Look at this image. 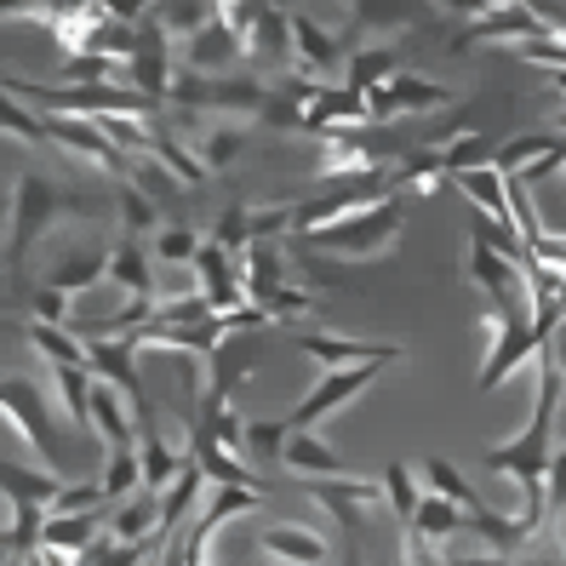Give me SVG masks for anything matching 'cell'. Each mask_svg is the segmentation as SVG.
Masks as SVG:
<instances>
[{
    "mask_svg": "<svg viewBox=\"0 0 566 566\" xmlns=\"http://www.w3.org/2000/svg\"><path fill=\"white\" fill-rule=\"evenodd\" d=\"M538 395H532V418L515 441L504 447H486V470L492 475H510L521 486V521L544 526V504H549V463H555V418L566 401V360L560 344L549 338L538 355Z\"/></svg>",
    "mask_w": 566,
    "mask_h": 566,
    "instance_id": "6da1fadb",
    "label": "cell"
},
{
    "mask_svg": "<svg viewBox=\"0 0 566 566\" xmlns=\"http://www.w3.org/2000/svg\"><path fill=\"white\" fill-rule=\"evenodd\" d=\"M0 92L35 104L41 115H63V120H104V115H132V120H166V109H155L149 97H138L132 86H52V81H23V75H0Z\"/></svg>",
    "mask_w": 566,
    "mask_h": 566,
    "instance_id": "7a4b0ae2",
    "label": "cell"
},
{
    "mask_svg": "<svg viewBox=\"0 0 566 566\" xmlns=\"http://www.w3.org/2000/svg\"><path fill=\"white\" fill-rule=\"evenodd\" d=\"M57 218H92V201L75 189H63L41 172H23L18 189H12V235H7V270H23L29 252H35V241L46 235V229H57Z\"/></svg>",
    "mask_w": 566,
    "mask_h": 566,
    "instance_id": "3957f363",
    "label": "cell"
},
{
    "mask_svg": "<svg viewBox=\"0 0 566 566\" xmlns=\"http://www.w3.org/2000/svg\"><path fill=\"white\" fill-rule=\"evenodd\" d=\"M384 201H395L389 172H378V178H349V184H321L315 195L292 201V235L310 241V235H321V229L349 223V218L373 212V207H384Z\"/></svg>",
    "mask_w": 566,
    "mask_h": 566,
    "instance_id": "277c9868",
    "label": "cell"
},
{
    "mask_svg": "<svg viewBox=\"0 0 566 566\" xmlns=\"http://www.w3.org/2000/svg\"><path fill=\"white\" fill-rule=\"evenodd\" d=\"M263 104H270V86L258 75H184L172 81V97H166V115L184 109V115H235V120H258Z\"/></svg>",
    "mask_w": 566,
    "mask_h": 566,
    "instance_id": "5b68a950",
    "label": "cell"
},
{
    "mask_svg": "<svg viewBox=\"0 0 566 566\" xmlns=\"http://www.w3.org/2000/svg\"><path fill=\"white\" fill-rule=\"evenodd\" d=\"M544 349L538 326H532V297L526 304H504V310H486V360H481V378L475 389H497L510 373H521V366Z\"/></svg>",
    "mask_w": 566,
    "mask_h": 566,
    "instance_id": "8992f818",
    "label": "cell"
},
{
    "mask_svg": "<svg viewBox=\"0 0 566 566\" xmlns=\"http://www.w3.org/2000/svg\"><path fill=\"white\" fill-rule=\"evenodd\" d=\"M401 229H407V207H401V195L373 212H360L349 223H332L321 229V235H310L315 252H332V258H389L395 241H401Z\"/></svg>",
    "mask_w": 566,
    "mask_h": 566,
    "instance_id": "52a82bcc",
    "label": "cell"
},
{
    "mask_svg": "<svg viewBox=\"0 0 566 566\" xmlns=\"http://www.w3.org/2000/svg\"><path fill=\"white\" fill-rule=\"evenodd\" d=\"M0 418H7L23 447L35 452L52 475H63V441L52 429V412H46V389L35 378H0Z\"/></svg>",
    "mask_w": 566,
    "mask_h": 566,
    "instance_id": "ba28073f",
    "label": "cell"
},
{
    "mask_svg": "<svg viewBox=\"0 0 566 566\" xmlns=\"http://www.w3.org/2000/svg\"><path fill=\"white\" fill-rule=\"evenodd\" d=\"M120 75L132 81V92H138V97H149L155 109H166L172 81H178V46H172V35L160 29L155 7L138 12V46H132V57L120 63Z\"/></svg>",
    "mask_w": 566,
    "mask_h": 566,
    "instance_id": "9c48e42d",
    "label": "cell"
},
{
    "mask_svg": "<svg viewBox=\"0 0 566 566\" xmlns=\"http://www.w3.org/2000/svg\"><path fill=\"white\" fill-rule=\"evenodd\" d=\"M549 35V23L538 7H470V18H463V29L452 35V52H475V46H526Z\"/></svg>",
    "mask_w": 566,
    "mask_h": 566,
    "instance_id": "30bf717a",
    "label": "cell"
},
{
    "mask_svg": "<svg viewBox=\"0 0 566 566\" xmlns=\"http://www.w3.org/2000/svg\"><path fill=\"white\" fill-rule=\"evenodd\" d=\"M452 109V86L441 81H429V75H395L389 86L378 92H366V126H395V120H423V115H441Z\"/></svg>",
    "mask_w": 566,
    "mask_h": 566,
    "instance_id": "8fae6325",
    "label": "cell"
},
{
    "mask_svg": "<svg viewBox=\"0 0 566 566\" xmlns=\"http://www.w3.org/2000/svg\"><path fill=\"white\" fill-rule=\"evenodd\" d=\"M378 373H384V360H366V366H338V373H326L304 401H297L292 412H286V423L292 429H321V418H332V412H344L355 395H366L378 384Z\"/></svg>",
    "mask_w": 566,
    "mask_h": 566,
    "instance_id": "7c38bea8",
    "label": "cell"
},
{
    "mask_svg": "<svg viewBox=\"0 0 566 566\" xmlns=\"http://www.w3.org/2000/svg\"><path fill=\"white\" fill-rule=\"evenodd\" d=\"M304 492L315 497L332 521H338V532H344L349 544L360 538L366 515L384 504V486H378V481H355V475H344V481H304Z\"/></svg>",
    "mask_w": 566,
    "mask_h": 566,
    "instance_id": "4fadbf2b",
    "label": "cell"
},
{
    "mask_svg": "<svg viewBox=\"0 0 566 566\" xmlns=\"http://www.w3.org/2000/svg\"><path fill=\"white\" fill-rule=\"evenodd\" d=\"M292 344L310 360H321L326 373H338V366H366V360L395 366L407 355V344H395V338H338V332H292Z\"/></svg>",
    "mask_w": 566,
    "mask_h": 566,
    "instance_id": "5bb4252c",
    "label": "cell"
},
{
    "mask_svg": "<svg viewBox=\"0 0 566 566\" xmlns=\"http://www.w3.org/2000/svg\"><path fill=\"white\" fill-rule=\"evenodd\" d=\"M281 229H292V207H223L207 241L223 247L229 258H241L252 241H275Z\"/></svg>",
    "mask_w": 566,
    "mask_h": 566,
    "instance_id": "9a60e30c",
    "label": "cell"
},
{
    "mask_svg": "<svg viewBox=\"0 0 566 566\" xmlns=\"http://www.w3.org/2000/svg\"><path fill=\"white\" fill-rule=\"evenodd\" d=\"M344 35L338 29H326L315 23L310 12H292V63H297V75H310L321 86V75H338L344 70Z\"/></svg>",
    "mask_w": 566,
    "mask_h": 566,
    "instance_id": "2e32d148",
    "label": "cell"
},
{
    "mask_svg": "<svg viewBox=\"0 0 566 566\" xmlns=\"http://www.w3.org/2000/svg\"><path fill=\"white\" fill-rule=\"evenodd\" d=\"M189 275H195V292L207 297L212 315H229V310L247 304V292H241V263L229 258L223 247L201 241V252H195V263H189Z\"/></svg>",
    "mask_w": 566,
    "mask_h": 566,
    "instance_id": "e0dca14e",
    "label": "cell"
},
{
    "mask_svg": "<svg viewBox=\"0 0 566 566\" xmlns=\"http://www.w3.org/2000/svg\"><path fill=\"white\" fill-rule=\"evenodd\" d=\"M41 126H46V144H57L70 160H81V166H97V172H120L126 166V155L97 132L92 120H63V115H41Z\"/></svg>",
    "mask_w": 566,
    "mask_h": 566,
    "instance_id": "ac0fdd59",
    "label": "cell"
},
{
    "mask_svg": "<svg viewBox=\"0 0 566 566\" xmlns=\"http://www.w3.org/2000/svg\"><path fill=\"white\" fill-rule=\"evenodd\" d=\"M470 281L492 297V310L504 304H526V263L492 252L486 241H470Z\"/></svg>",
    "mask_w": 566,
    "mask_h": 566,
    "instance_id": "d6986e66",
    "label": "cell"
},
{
    "mask_svg": "<svg viewBox=\"0 0 566 566\" xmlns=\"http://www.w3.org/2000/svg\"><path fill=\"white\" fill-rule=\"evenodd\" d=\"M315 172H321V184H349V178H378L384 166L366 155L360 132H321L315 138Z\"/></svg>",
    "mask_w": 566,
    "mask_h": 566,
    "instance_id": "ffe728a7",
    "label": "cell"
},
{
    "mask_svg": "<svg viewBox=\"0 0 566 566\" xmlns=\"http://www.w3.org/2000/svg\"><path fill=\"white\" fill-rule=\"evenodd\" d=\"M86 373H92L97 384L120 389L126 401H138V407H144V378H138V355L126 349V338H92V344H86Z\"/></svg>",
    "mask_w": 566,
    "mask_h": 566,
    "instance_id": "44dd1931",
    "label": "cell"
},
{
    "mask_svg": "<svg viewBox=\"0 0 566 566\" xmlns=\"http://www.w3.org/2000/svg\"><path fill=\"white\" fill-rule=\"evenodd\" d=\"M458 184V195L481 212V223H497V229H515V207H510V178L497 166H475V172H458L447 178Z\"/></svg>",
    "mask_w": 566,
    "mask_h": 566,
    "instance_id": "7402d4cb",
    "label": "cell"
},
{
    "mask_svg": "<svg viewBox=\"0 0 566 566\" xmlns=\"http://www.w3.org/2000/svg\"><path fill=\"white\" fill-rule=\"evenodd\" d=\"M281 463H286L297 481H344V475H349V470H344V458L332 452V441L321 436V429H292Z\"/></svg>",
    "mask_w": 566,
    "mask_h": 566,
    "instance_id": "603a6c76",
    "label": "cell"
},
{
    "mask_svg": "<svg viewBox=\"0 0 566 566\" xmlns=\"http://www.w3.org/2000/svg\"><path fill=\"white\" fill-rule=\"evenodd\" d=\"M258 549L275 566H321L326 560V538L315 526H297V521H270L258 532Z\"/></svg>",
    "mask_w": 566,
    "mask_h": 566,
    "instance_id": "cb8c5ba5",
    "label": "cell"
},
{
    "mask_svg": "<svg viewBox=\"0 0 566 566\" xmlns=\"http://www.w3.org/2000/svg\"><path fill=\"white\" fill-rule=\"evenodd\" d=\"M247 57L263 63V70H286L292 63V12L286 7H252Z\"/></svg>",
    "mask_w": 566,
    "mask_h": 566,
    "instance_id": "d4e9b609",
    "label": "cell"
},
{
    "mask_svg": "<svg viewBox=\"0 0 566 566\" xmlns=\"http://www.w3.org/2000/svg\"><path fill=\"white\" fill-rule=\"evenodd\" d=\"M109 538L138 544V549H160L166 544L160 538V492H132L126 504L115 510V521H109Z\"/></svg>",
    "mask_w": 566,
    "mask_h": 566,
    "instance_id": "484cf974",
    "label": "cell"
},
{
    "mask_svg": "<svg viewBox=\"0 0 566 566\" xmlns=\"http://www.w3.org/2000/svg\"><path fill=\"white\" fill-rule=\"evenodd\" d=\"M395 75H401V46H360L344 57V92H355V97L389 86Z\"/></svg>",
    "mask_w": 566,
    "mask_h": 566,
    "instance_id": "4316f807",
    "label": "cell"
},
{
    "mask_svg": "<svg viewBox=\"0 0 566 566\" xmlns=\"http://www.w3.org/2000/svg\"><path fill=\"white\" fill-rule=\"evenodd\" d=\"M109 281L126 292V297H155V258L144 252V241L120 235L109 247Z\"/></svg>",
    "mask_w": 566,
    "mask_h": 566,
    "instance_id": "83f0119b",
    "label": "cell"
},
{
    "mask_svg": "<svg viewBox=\"0 0 566 566\" xmlns=\"http://www.w3.org/2000/svg\"><path fill=\"white\" fill-rule=\"evenodd\" d=\"M407 532H418L423 544H452V538H463V532H470V515H463L458 504H447V497L423 492V504H418V515L407 521Z\"/></svg>",
    "mask_w": 566,
    "mask_h": 566,
    "instance_id": "f1b7e54d",
    "label": "cell"
},
{
    "mask_svg": "<svg viewBox=\"0 0 566 566\" xmlns=\"http://www.w3.org/2000/svg\"><path fill=\"white\" fill-rule=\"evenodd\" d=\"M470 532H475V538H481L492 555H515V549H526V544H532V532H538V526L521 521V515H497V510L486 504V510H475V515H470Z\"/></svg>",
    "mask_w": 566,
    "mask_h": 566,
    "instance_id": "f546056e",
    "label": "cell"
},
{
    "mask_svg": "<svg viewBox=\"0 0 566 566\" xmlns=\"http://www.w3.org/2000/svg\"><path fill=\"white\" fill-rule=\"evenodd\" d=\"M149 155L172 172L178 184H189V189H201L207 184V166H201V155H195L189 144H178V132L166 126V120H155V132H149Z\"/></svg>",
    "mask_w": 566,
    "mask_h": 566,
    "instance_id": "4dcf8cb0",
    "label": "cell"
},
{
    "mask_svg": "<svg viewBox=\"0 0 566 566\" xmlns=\"http://www.w3.org/2000/svg\"><path fill=\"white\" fill-rule=\"evenodd\" d=\"M97 538V515H46L41 526V549L46 555H63V560H81Z\"/></svg>",
    "mask_w": 566,
    "mask_h": 566,
    "instance_id": "1f68e13d",
    "label": "cell"
},
{
    "mask_svg": "<svg viewBox=\"0 0 566 566\" xmlns=\"http://www.w3.org/2000/svg\"><path fill=\"white\" fill-rule=\"evenodd\" d=\"M52 395L81 436H92V373L86 366H52Z\"/></svg>",
    "mask_w": 566,
    "mask_h": 566,
    "instance_id": "d6a6232c",
    "label": "cell"
},
{
    "mask_svg": "<svg viewBox=\"0 0 566 566\" xmlns=\"http://www.w3.org/2000/svg\"><path fill=\"white\" fill-rule=\"evenodd\" d=\"M97 281H109V252H81V247L46 275V286H57L63 297H81V292H92Z\"/></svg>",
    "mask_w": 566,
    "mask_h": 566,
    "instance_id": "836d02e7",
    "label": "cell"
},
{
    "mask_svg": "<svg viewBox=\"0 0 566 566\" xmlns=\"http://www.w3.org/2000/svg\"><path fill=\"white\" fill-rule=\"evenodd\" d=\"M29 349H35L46 366H86V338H75L70 326H46V321H29L23 326Z\"/></svg>",
    "mask_w": 566,
    "mask_h": 566,
    "instance_id": "e575fe53",
    "label": "cell"
},
{
    "mask_svg": "<svg viewBox=\"0 0 566 566\" xmlns=\"http://www.w3.org/2000/svg\"><path fill=\"white\" fill-rule=\"evenodd\" d=\"M492 155H497V138H492V132H458L447 149H436V160H441L447 178L475 172V166H492Z\"/></svg>",
    "mask_w": 566,
    "mask_h": 566,
    "instance_id": "d590c367",
    "label": "cell"
},
{
    "mask_svg": "<svg viewBox=\"0 0 566 566\" xmlns=\"http://www.w3.org/2000/svg\"><path fill=\"white\" fill-rule=\"evenodd\" d=\"M423 481H429V492H436V497H447V504H458L463 515L486 510V497H481L470 481H463V470H452L447 458H429V463H423Z\"/></svg>",
    "mask_w": 566,
    "mask_h": 566,
    "instance_id": "8d00e7d4",
    "label": "cell"
},
{
    "mask_svg": "<svg viewBox=\"0 0 566 566\" xmlns=\"http://www.w3.org/2000/svg\"><path fill=\"white\" fill-rule=\"evenodd\" d=\"M555 149H560V138H555V132H521V138L497 144L492 166H497L504 178H515V172H526L532 160H544V155H555Z\"/></svg>",
    "mask_w": 566,
    "mask_h": 566,
    "instance_id": "74e56055",
    "label": "cell"
},
{
    "mask_svg": "<svg viewBox=\"0 0 566 566\" xmlns=\"http://www.w3.org/2000/svg\"><path fill=\"white\" fill-rule=\"evenodd\" d=\"M155 18H160L166 35H172V46H184V41L201 35V29L218 23V7L212 0H184V7H155Z\"/></svg>",
    "mask_w": 566,
    "mask_h": 566,
    "instance_id": "f35d334b",
    "label": "cell"
},
{
    "mask_svg": "<svg viewBox=\"0 0 566 566\" xmlns=\"http://www.w3.org/2000/svg\"><path fill=\"white\" fill-rule=\"evenodd\" d=\"M126 166H132V189H138L149 207H172L178 195H184V184H178L172 172H166V166H160L155 155H138V160H126Z\"/></svg>",
    "mask_w": 566,
    "mask_h": 566,
    "instance_id": "ab89813d",
    "label": "cell"
},
{
    "mask_svg": "<svg viewBox=\"0 0 566 566\" xmlns=\"http://www.w3.org/2000/svg\"><path fill=\"white\" fill-rule=\"evenodd\" d=\"M286 436H292L286 418H252L247 423V458L263 463V470H275L281 452H286Z\"/></svg>",
    "mask_w": 566,
    "mask_h": 566,
    "instance_id": "60d3db41",
    "label": "cell"
},
{
    "mask_svg": "<svg viewBox=\"0 0 566 566\" xmlns=\"http://www.w3.org/2000/svg\"><path fill=\"white\" fill-rule=\"evenodd\" d=\"M252 310H263L270 315V326H286V321H304V315H315L321 310V297L310 292V286H275L263 304H252Z\"/></svg>",
    "mask_w": 566,
    "mask_h": 566,
    "instance_id": "b9f144b4",
    "label": "cell"
},
{
    "mask_svg": "<svg viewBox=\"0 0 566 566\" xmlns=\"http://www.w3.org/2000/svg\"><path fill=\"white\" fill-rule=\"evenodd\" d=\"M384 504L395 510V521H412L418 515V504H423V492H418V481H412V470H407V463H389V470H384Z\"/></svg>",
    "mask_w": 566,
    "mask_h": 566,
    "instance_id": "7bdbcfd3",
    "label": "cell"
},
{
    "mask_svg": "<svg viewBox=\"0 0 566 566\" xmlns=\"http://www.w3.org/2000/svg\"><path fill=\"white\" fill-rule=\"evenodd\" d=\"M195 252H201V235L189 223H160L155 229V263H172V270H189Z\"/></svg>",
    "mask_w": 566,
    "mask_h": 566,
    "instance_id": "ee69618b",
    "label": "cell"
},
{
    "mask_svg": "<svg viewBox=\"0 0 566 566\" xmlns=\"http://www.w3.org/2000/svg\"><path fill=\"white\" fill-rule=\"evenodd\" d=\"M241 149H247V132L241 126H218V132H207L201 138V166H207V178L212 172H229V160H241Z\"/></svg>",
    "mask_w": 566,
    "mask_h": 566,
    "instance_id": "f6af8a7d",
    "label": "cell"
},
{
    "mask_svg": "<svg viewBox=\"0 0 566 566\" xmlns=\"http://www.w3.org/2000/svg\"><path fill=\"white\" fill-rule=\"evenodd\" d=\"M160 549H138V544H120V538H109V532H97L92 538V549L81 555V566H149Z\"/></svg>",
    "mask_w": 566,
    "mask_h": 566,
    "instance_id": "bcb514c9",
    "label": "cell"
},
{
    "mask_svg": "<svg viewBox=\"0 0 566 566\" xmlns=\"http://www.w3.org/2000/svg\"><path fill=\"white\" fill-rule=\"evenodd\" d=\"M97 486H104V497H120V504H126V497L132 492H144V475H138V452H109V463H104V481H97Z\"/></svg>",
    "mask_w": 566,
    "mask_h": 566,
    "instance_id": "7dc6e473",
    "label": "cell"
},
{
    "mask_svg": "<svg viewBox=\"0 0 566 566\" xmlns=\"http://www.w3.org/2000/svg\"><path fill=\"white\" fill-rule=\"evenodd\" d=\"M0 132H12L18 144H29V149H41L46 144V126H41V115H29L18 97H7L0 92Z\"/></svg>",
    "mask_w": 566,
    "mask_h": 566,
    "instance_id": "c3c4849f",
    "label": "cell"
},
{
    "mask_svg": "<svg viewBox=\"0 0 566 566\" xmlns=\"http://www.w3.org/2000/svg\"><path fill=\"white\" fill-rule=\"evenodd\" d=\"M29 321L70 326V321H75V297H63L57 286H35V292H29Z\"/></svg>",
    "mask_w": 566,
    "mask_h": 566,
    "instance_id": "681fc988",
    "label": "cell"
},
{
    "mask_svg": "<svg viewBox=\"0 0 566 566\" xmlns=\"http://www.w3.org/2000/svg\"><path fill=\"white\" fill-rule=\"evenodd\" d=\"M115 201H120V223H126V235H132V241H138V235H149V229H160L155 207H149V201H144V195L132 189V184L115 195Z\"/></svg>",
    "mask_w": 566,
    "mask_h": 566,
    "instance_id": "f907efd6",
    "label": "cell"
},
{
    "mask_svg": "<svg viewBox=\"0 0 566 566\" xmlns=\"http://www.w3.org/2000/svg\"><path fill=\"white\" fill-rule=\"evenodd\" d=\"M447 566H521L510 555H447Z\"/></svg>",
    "mask_w": 566,
    "mask_h": 566,
    "instance_id": "816d5d0a",
    "label": "cell"
},
{
    "mask_svg": "<svg viewBox=\"0 0 566 566\" xmlns=\"http://www.w3.org/2000/svg\"><path fill=\"white\" fill-rule=\"evenodd\" d=\"M544 81H549V86H555V97H560V104H566V70H549V75H544Z\"/></svg>",
    "mask_w": 566,
    "mask_h": 566,
    "instance_id": "f5cc1de1",
    "label": "cell"
},
{
    "mask_svg": "<svg viewBox=\"0 0 566 566\" xmlns=\"http://www.w3.org/2000/svg\"><path fill=\"white\" fill-rule=\"evenodd\" d=\"M12 223V195H0V229Z\"/></svg>",
    "mask_w": 566,
    "mask_h": 566,
    "instance_id": "db71d44e",
    "label": "cell"
},
{
    "mask_svg": "<svg viewBox=\"0 0 566 566\" xmlns=\"http://www.w3.org/2000/svg\"><path fill=\"white\" fill-rule=\"evenodd\" d=\"M549 132H555V138H566V115H560V120H555V126H549Z\"/></svg>",
    "mask_w": 566,
    "mask_h": 566,
    "instance_id": "11a10c76",
    "label": "cell"
},
{
    "mask_svg": "<svg viewBox=\"0 0 566 566\" xmlns=\"http://www.w3.org/2000/svg\"><path fill=\"white\" fill-rule=\"evenodd\" d=\"M12 560V549H7V538H0V566H7Z\"/></svg>",
    "mask_w": 566,
    "mask_h": 566,
    "instance_id": "9f6ffc18",
    "label": "cell"
},
{
    "mask_svg": "<svg viewBox=\"0 0 566 566\" xmlns=\"http://www.w3.org/2000/svg\"><path fill=\"white\" fill-rule=\"evenodd\" d=\"M555 526H560V555H566V521H555Z\"/></svg>",
    "mask_w": 566,
    "mask_h": 566,
    "instance_id": "6f0895ef",
    "label": "cell"
},
{
    "mask_svg": "<svg viewBox=\"0 0 566 566\" xmlns=\"http://www.w3.org/2000/svg\"><path fill=\"white\" fill-rule=\"evenodd\" d=\"M560 172H566V160H560Z\"/></svg>",
    "mask_w": 566,
    "mask_h": 566,
    "instance_id": "680465c9",
    "label": "cell"
},
{
    "mask_svg": "<svg viewBox=\"0 0 566 566\" xmlns=\"http://www.w3.org/2000/svg\"><path fill=\"white\" fill-rule=\"evenodd\" d=\"M560 310H566V297H560Z\"/></svg>",
    "mask_w": 566,
    "mask_h": 566,
    "instance_id": "91938a15",
    "label": "cell"
},
{
    "mask_svg": "<svg viewBox=\"0 0 566 566\" xmlns=\"http://www.w3.org/2000/svg\"><path fill=\"white\" fill-rule=\"evenodd\" d=\"M155 560H160V555H155ZM155 560H149V566H155Z\"/></svg>",
    "mask_w": 566,
    "mask_h": 566,
    "instance_id": "94428289",
    "label": "cell"
}]
</instances>
